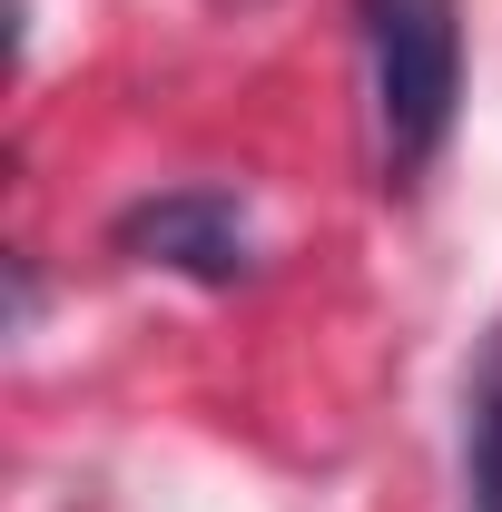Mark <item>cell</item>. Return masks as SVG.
I'll list each match as a JSON object with an SVG mask.
<instances>
[{
  "mask_svg": "<svg viewBox=\"0 0 502 512\" xmlns=\"http://www.w3.org/2000/svg\"><path fill=\"white\" fill-rule=\"evenodd\" d=\"M355 20H365L384 188H414L463 119V0H355Z\"/></svg>",
  "mask_w": 502,
  "mask_h": 512,
  "instance_id": "obj_1",
  "label": "cell"
},
{
  "mask_svg": "<svg viewBox=\"0 0 502 512\" xmlns=\"http://www.w3.org/2000/svg\"><path fill=\"white\" fill-rule=\"evenodd\" d=\"M109 247L138 256V266H168V276H188V286H237L256 276V227L237 188H158L119 207V227H109Z\"/></svg>",
  "mask_w": 502,
  "mask_h": 512,
  "instance_id": "obj_2",
  "label": "cell"
},
{
  "mask_svg": "<svg viewBox=\"0 0 502 512\" xmlns=\"http://www.w3.org/2000/svg\"><path fill=\"white\" fill-rule=\"evenodd\" d=\"M463 483H473V512H502V325L463 384Z\"/></svg>",
  "mask_w": 502,
  "mask_h": 512,
  "instance_id": "obj_3",
  "label": "cell"
}]
</instances>
